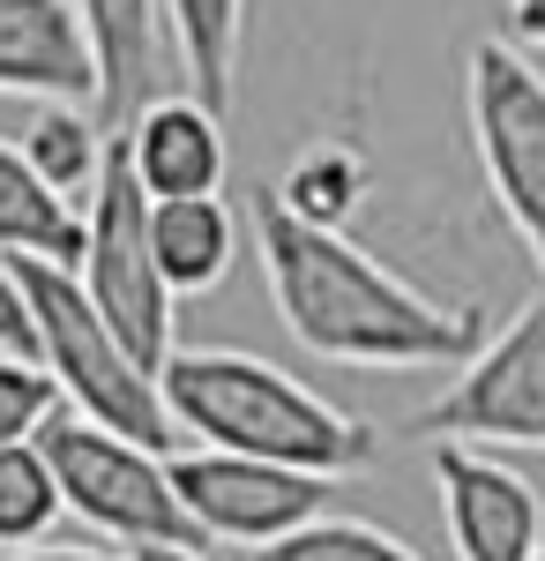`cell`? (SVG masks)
Masks as SVG:
<instances>
[{
    "instance_id": "obj_2",
    "label": "cell",
    "mask_w": 545,
    "mask_h": 561,
    "mask_svg": "<svg viewBox=\"0 0 545 561\" xmlns=\"http://www.w3.org/2000/svg\"><path fill=\"white\" fill-rule=\"evenodd\" d=\"M172 434H195L202 449H240V457H269V465H299V472L351 479L381 457V434L329 404L314 382L285 375L262 352L232 345H172L158 367Z\"/></svg>"
},
{
    "instance_id": "obj_18",
    "label": "cell",
    "mask_w": 545,
    "mask_h": 561,
    "mask_svg": "<svg viewBox=\"0 0 545 561\" xmlns=\"http://www.w3.org/2000/svg\"><path fill=\"white\" fill-rule=\"evenodd\" d=\"M60 524V479L45 465L38 434L0 442V547H31Z\"/></svg>"
},
{
    "instance_id": "obj_5",
    "label": "cell",
    "mask_w": 545,
    "mask_h": 561,
    "mask_svg": "<svg viewBox=\"0 0 545 561\" xmlns=\"http://www.w3.org/2000/svg\"><path fill=\"white\" fill-rule=\"evenodd\" d=\"M38 449H45V465H53V479H60V510L68 517L97 524L120 547H158V539L202 547V531L187 524L179 494H172L165 449L127 442V434L97 427L83 412H53L38 427Z\"/></svg>"
},
{
    "instance_id": "obj_15",
    "label": "cell",
    "mask_w": 545,
    "mask_h": 561,
    "mask_svg": "<svg viewBox=\"0 0 545 561\" xmlns=\"http://www.w3.org/2000/svg\"><path fill=\"white\" fill-rule=\"evenodd\" d=\"M165 38H172V60H179V83L224 113L232 90H240L247 0H165Z\"/></svg>"
},
{
    "instance_id": "obj_1",
    "label": "cell",
    "mask_w": 545,
    "mask_h": 561,
    "mask_svg": "<svg viewBox=\"0 0 545 561\" xmlns=\"http://www.w3.org/2000/svg\"><path fill=\"white\" fill-rule=\"evenodd\" d=\"M247 225L277 322L299 337V352H314L329 367H456L486 337L478 300L419 293L381 255H367L344 225H314V217L285 210L277 187L254 195Z\"/></svg>"
},
{
    "instance_id": "obj_11",
    "label": "cell",
    "mask_w": 545,
    "mask_h": 561,
    "mask_svg": "<svg viewBox=\"0 0 545 561\" xmlns=\"http://www.w3.org/2000/svg\"><path fill=\"white\" fill-rule=\"evenodd\" d=\"M0 98H38V105L97 98V53L76 0H0Z\"/></svg>"
},
{
    "instance_id": "obj_9",
    "label": "cell",
    "mask_w": 545,
    "mask_h": 561,
    "mask_svg": "<svg viewBox=\"0 0 545 561\" xmlns=\"http://www.w3.org/2000/svg\"><path fill=\"white\" fill-rule=\"evenodd\" d=\"M433 486L456 561H531L545 539V502L523 472L486 457L478 442H433Z\"/></svg>"
},
{
    "instance_id": "obj_7",
    "label": "cell",
    "mask_w": 545,
    "mask_h": 561,
    "mask_svg": "<svg viewBox=\"0 0 545 561\" xmlns=\"http://www.w3.org/2000/svg\"><path fill=\"white\" fill-rule=\"evenodd\" d=\"M411 434L433 442H501V449H545V293L508 314V330L478 337L456 359V382L426 412H411Z\"/></svg>"
},
{
    "instance_id": "obj_10",
    "label": "cell",
    "mask_w": 545,
    "mask_h": 561,
    "mask_svg": "<svg viewBox=\"0 0 545 561\" xmlns=\"http://www.w3.org/2000/svg\"><path fill=\"white\" fill-rule=\"evenodd\" d=\"M120 150L142 195H217L224 173H232V150H224V113L202 105L195 90H158L135 105V121L120 128Z\"/></svg>"
},
{
    "instance_id": "obj_14",
    "label": "cell",
    "mask_w": 545,
    "mask_h": 561,
    "mask_svg": "<svg viewBox=\"0 0 545 561\" xmlns=\"http://www.w3.org/2000/svg\"><path fill=\"white\" fill-rule=\"evenodd\" d=\"M0 255H83V203L38 180L23 142H0Z\"/></svg>"
},
{
    "instance_id": "obj_6",
    "label": "cell",
    "mask_w": 545,
    "mask_h": 561,
    "mask_svg": "<svg viewBox=\"0 0 545 561\" xmlns=\"http://www.w3.org/2000/svg\"><path fill=\"white\" fill-rule=\"evenodd\" d=\"M471 150L494 210L545 277V76L515 38L471 45Z\"/></svg>"
},
{
    "instance_id": "obj_16",
    "label": "cell",
    "mask_w": 545,
    "mask_h": 561,
    "mask_svg": "<svg viewBox=\"0 0 545 561\" xmlns=\"http://www.w3.org/2000/svg\"><path fill=\"white\" fill-rule=\"evenodd\" d=\"M105 142H113V128H105L90 105H45L38 121H31V135H23V158H31L38 180H53L68 203H83L97 165H105Z\"/></svg>"
},
{
    "instance_id": "obj_12",
    "label": "cell",
    "mask_w": 545,
    "mask_h": 561,
    "mask_svg": "<svg viewBox=\"0 0 545 561\" xmlns=\"http://www.w3.org/2000/svg\"><path fill=\"white\" fill-rule=\"evenodd\" d=\"M90 31V53H97V98L90 113L120 135L135 121L142 98L172 90V38H165V0H76Z\"/></svg>"
},
{
    "instance_id": "obj_3",
    "label": "cell",
    "mask_w": 545,
    "mask_h": 561,
    "mask_svg": "<svg viewBox=\"0 0 545 561\" xmlns=\"http://www.w3.org/2000/svg\"><path fill=\"white\" fill-rule=\"evenodd\" d=\"M15 277H23V300H31V337H38V367L60 382V397L97 420V427L127 434V442H150V449H172V412L158 375L135 359V352L113 337V322L90 307L76 262L60 255H15Z\"/></svg>"
},
{
    "instance_id": "obj_19",
    "label": "cell",
    "mask_w": 545,
    "mask_h": 561,
    "mask_svg": "<svg viewBox=\"0 0 545 561\" xmlns=\"http://www.w3.org/2000/svg\"><path fill=\"white\" fill-rule=\"evenodd\" d=\"M285 210L314 217V225H344V210L367 195V165L351 158V150H306L292 173H285Z\"/></svg>"
},
{
    "instance_id": "obj_17",
    "label": "cell",
    "mask_w": 545,
    "mask_h": 561,
    "mask_svg": "<svg viewBox=\"0 0 545 561\" xmlns=\"http://www.w3.org/2000/svg\"><path fill=\"white\" fill-rule=\"evenodd\" d=\"M247 561H426V554H411L396 531H381V524H367V517L322 510V517L292 524L285 539H262Z\"/></svg>"
},
{
    "instance_id": "obj_4",
    "label": "cell",
    "mask_w": 545,
    "mask_h": 561,
    "mask_svg": "<svg viewBox=\"0 0 545 561\" xmlns=\"http://www.w3.org/2000/svg\"><path fill=\"white\" fill-rule=\"evenodd\" d=\"M76 277H83L90 307L113 322L120 337L150 375L165 367L172 352V285L158 255H150V195L127 165L120 135L105 142V165L83 195V255H76Z\"/></svg>"
},
{
    "instance_id": "obj_23",
    "label": "cell",
    "mask_w": 545,
    "mask_h": 561,
    "mask_svg": "<svg viewBox=\"0 0 545 561\" xmlns=\"http://www.w3.org/2000/svg\"><path fill=\"white\" fill-rule=\"evenodd\" d=\"M508 38L515 45H545V0H508Z\"/></svg>"
},
{
    "instance_id": "obj_13",
    "label": "cell",
    "mask_w": 545,
    "mask_h": 561,
    "mask_svg": "<svg viewBox=\"0 0 545 561\" xmlns=\"http://www.w3.org/2000/svg\"><path fill=\"white\" fill-rule=\"evenodd\" d=\"M150 255L165 270L172 300L217 293L240 255V225L224 210V195H158L150 203Z\"/></svg>"
},
{
    "instance_id": "obj_20",
    "label": "cell",
    "mask_w": 545,
    "mask_h": 561,
    "mask_svg": "<svg viewBox=\"0 0 545 561\" xmlns=\"http://www.w3.org/2000/svg\"><path fill=\"white\" fill-rule=\"evenodd\" d=\"M60 412V382L31 352H0V442H31Z\"/></svg>"
},
{
    "instance_id": "obj_8",
    "label": "cell",
    "mask_w": 545,
    "mask_h": 561,
    "mask_svg": "<svg viewBox=\"0 0 545 561\" xmlns=\"http://www.w3.org/2000/svg\"><path fill=\"white\" fill-rule=\"evenodd\" d=\"M165 472H172V494H179L187 524L202 531V547L285 539L292 524L322 517L336 502L329 472H299V465H269V457H240V449H187Z\"/></svg>"
},
{
    "instance_id": "obj_21",
    "label": "cell",
    "mask_w": 545,
    "mask_h": 561,
    "mask_svg": "<svg viewBox=\"0 0 545 561\" xmlns=\"http://www.w3.org/2000/svg\"><path fill=\"white\" fill-rule=\"evenodd\" d=\"M31 300H23V277H15V255H0V352H31ZM38 359V352H31Z\"/></svg>"
},
{
    "instance_id": "obj_22",
    "label": "cell",
    "mask_w": 545,
    "mask_h": 561,
    "mask_svg": "<svg viewBox=\"0 0 545 561\" xmlns=\"http://www.w3.org/2000/svg\"><path fill=\"white\" fill-rule=\"evenodd\" d=\"M0 561H120L105 547H53V539H31V547H0ZM135 561V554H127Z\"/></svg>"
},
{
    "instance_id": "obj_25",
    "label": "cell",
    "mask_w": 545,
    "mask_h": 561,
    "mask_svg": "<svg viewBox=\"0 0 545 561\" xmlns=\"http://www.w3.org/2000/svg\"><path fill=\"white\" fill-rule=\"evenodd\" d=\"M531 561H545V539H538V554H531Z\"/></svg>"
},
{
    "instance_id": "obj_24",
    "label": "cell",
    "mask_w": 545,
    "mask_h": 561,
    "mask_svg": "<svg viewBox=\"0 0 545 561\" xmlns=\"http://www.w3.org/2000/svg\"><path fill=\"white\" fill-rule=\"evenodd\" d=\"M135 561H210V547H179V539H158V547H135Z\"/></svg>"
}]
</instances>
